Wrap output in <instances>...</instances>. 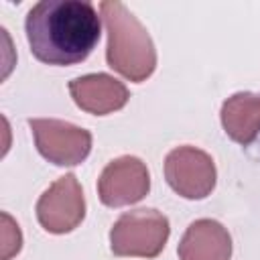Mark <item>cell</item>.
<instances>
[{
    "label": "cell",
    "instance_id": "6da1fadb",
    "mask_svg": "<svg viewBox=\"0 0 260 260\" xmlns=\"http://www.w3.org/2000/svg\"><path fill=\"white\" fill-rule=\"evenodd\" d=\"M30 53L47 65H75L95 49L102 22L91 2L85 0H41L24 20Z\"/></svg>",
    "mask_w": 260,
    "mask_h": 260
},
{
    "label": "cell",
    "instance_id": "7a4b0ae2",
    "mask_svg": "<svg viewBox=\"0 0 260 260\" xmlns=\"http://www.w3.org/2000/svg\"><path fill=\"white\" fill-rule=\"evenodd\" d=\"M108 26V65L132 81H142L154 71L156 55L146 28L122 2H102Z\"/></svg>",
    "mask_w": 260,
    "mask_h": 260
},
{
    "label": "cell",
    "instance_id": "3957f363",
    "mask_svg": "<svg viewBox=\"0 0 260 260\" xmlns=\"http://www.w3.org/2000/svg\"><path fill=\"white\" fill-rule=\"evenodd\" d=\"M169 238V219L156 209L124 213L110 232L112 252L118 256H156Z\"/></svg>",
    "mask_w": 260,
    "mask_h": 260
},
{
    "label": "cell",
    "instance_id": "277c9868",
    "mask_svg": "<svg viewBox=\"0 0 260 260\" xmlns=\"http://www.w3.org/2000/svg\"><path fill=\"white\" fill-rule=\"evenodd\" d=\"M169 185L187 199H203L215 185L213 160L193 146H181L169 152L165 162Z\"/></svg>",
    "mask_w": 260,
    "mask_h": 260
},
{
    "label": "cell",
    "instance_id": "5b68a950",
    "mask_svg": "<svg viewBox=\"0 0 260 260\" xmlns=\"http://www.w3.org/2000/svg\"><path fill=\"white\" fill-rule=\"evenodd\" d=\"M39 152L55 165H77L91 148V134L59 120H28Z\"/></svg>",
    "mask_w": 260,
    "mask_h": 260
},
{
    "label": "cell",
    "instance_id": "8992f818",
    "mask_svg": "<svg viewBox=\"0 0 260 260\" xmlns=\"http://www.w3.org/2000/svg\"><path fill=\"white\" fill-rule=\"evenodd\" d=\"M83 193L73 175L61 177L37 203V217L51 234L71 232L83 219Z\"/></svg>",
    "mask_w": 260,
    "mask_h": 260
},
{
    "label": "cell",
    "instance_id": "52a82bcc",
    "mask_svg": "<svg viewBox=\"0 0 260 260\" xmlns=\"http://www.w3.org/2000/svg\"><path fill=\"white\" fill-rule=\"evenodd\" d=\"M148 171L136 156H120L112 160L98 183L104 205L120 207L140 201L148 193Z\"/></svg>",
    "mask_w": 260,
    "mask_h": 260
},
{
    "label": "cell",
    "instance_id": "ba28073f",
    "mask_svg": "<svg viewBox=\"0 0 260 260\" xmlns=\"http://www.w3.org/2000/svg\"><path fill=\"white\" fill-rule=\"evenodd\" d=\"M69 91L81 110L98 116L120 110L130 98L128 89L106 73L77 77L69 83Z\"/></svg>",
    "mask_w": 260,
    "mask_h": 260
},
{
    "label": "cell",
    "instance_id": "9c48e42d",
    "mask_svg": "<svg viewBox=\"0 0 260 260\" xmlns=\"http://www.w3.org/2000/svg\"><path fill=\"white\" fill-rule=\"evenodd\" d=\"M177 252L181 260H230L232 242L221 223L199 219L189 225Z\"/></svg>",
    "mask_w": 260,
    "mask_h": 260
},
{
    "label": "cell",
    "instance_id": "30bf717a",
    "mask_svg": "<svg viewBox=\"0 0 260 260\" xmlns=\"http://www.w3.org/2000/svg\"><path fill=\"white\" fill-rule=\"evenodd\" d=\"M221 124L225 134L240 142L250 144L260 132V95L236 93L221 108Z\"/></svg>",
    "mask_w": 260,
    "mask_h": 260
}]
</instances>
